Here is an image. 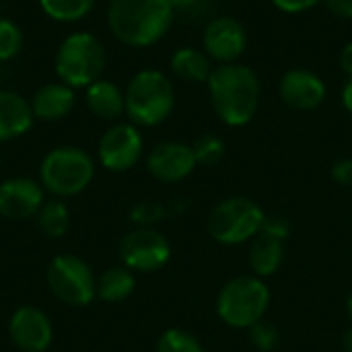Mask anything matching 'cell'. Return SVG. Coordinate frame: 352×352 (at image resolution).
I'll list each match as a JSON object with an SVG mask.
<instances>
[{"instance_id": "cell-1", "label": "cell", "mask_w": 352, "mask_h": 352, "mask_svg": "<svg viewBox=\"0 0 352 352\" xmlns=\"http://www.w3.org/2000/svg\"><path fill=\"white\" fill-rule=\"evenodd\" d=\"M175 10L167 0H109L107 27L128 47L159 43L173 25Z\"/></svg>"}, {"instance_id": "cell-2", "label": "cell", "mask_w": 352, "mask_h": 352, "mask_svg": "<svg viewBox=\"0 0 352 352\" xmlns=\"http://www.w3.org/2000/svg\"><path fill=\"white\" fill-rule=\"evenodd\" d=\"M214 113L227 126L239 128L254 120L260 105V78L245 64H219L208 78Z\"/></svg>"}, {"instance_id": "cell-3", "label": "cell", "mask_w": 352, "mask_h": 352, "mask_svg": "<svg viewBox=\"0 0 352 352\" xmlns=\"http://www.w3.org/2000/svg\"><path fill=\"white\" fill-rule=\"evenodd\" d=\"M126 116L138 128L163 124L175 107V89L161 70L146 68L136 72L124 89Z\"/></svg>"}, {"instance_id": "cell-4", "label": "cell", "mask_w": 352, "mask_h": 352, "mask_svg": "<svg viewBox=\"0 0 352 352\" xmlns=\"http://www.w3.org/2000/svg\"><path fill=\"white\" fill-rule=\"evenodd\" d=\"M107 64L105 45L91 31H74L62 39L54 58V70L60 82L87 89L101 78Z\"/></svg>"}, {"instance_id": "cell-5", "label": "cell", "mask_w": 352, "mask_h": 352, "mask_svg": "<svg viewBox=\"0 0 352 352\" xmlns=\"http://www.w3.org/2000/svg\"><path fill=\"white\" fill-rule=\"evenodd\" d=\"M95 177L93 157L78 146L52 148L39 165V184L56 198H72L85 192Z\"/></svg>"}, {"instance_id": "cell-6", "label": "cell", "mask_w": 352, "mask_h": 352, "mask_svg": "<svg viewBox=\"0 0 352 352\" xmlns=\"http://www.w3.org/2000/svg\"><path fill=\"white\" fill-rule=\"evenodd\" d=\"M270 307V289L258 276H237L229 280L217 297L219 318L239 330H250L262 322Z\"/></svg>"}, {"instance_id": "cell-7", "label": "cell", "mask_w": 352, "mask_h": 352, "mask_svg": "<svg viewBox=\"0 0 352 352\" xmlns=\"http://www.w3.org/2000/svg\"><path fill=\"white\" fill-rule=\"evenodd\" d=\"M266 212L245 196L219 202L208 217V233L217 243L237 245L260 235Z\"/></svg>"}, {"instance_id": "cell-8", "label": "cell", "mask_w": 352, "mask_h": 352, "mask_svg": "<svg viewBox=\"0 0 352 352\" xmlns=\"http://www.w3.org/2000/svg\"><path fill=\"white\" fill-rule=\"evenodd\" d=\"M52 295L70 307H87L97 297V278L89 264L72 254L56 256L45 272Z\"/></svg>"}, {"instance_id": "cell-9", "label": "cell", "mask_w": 352, "mask_h": 352, "mask_svg": "<svg viewBox=\"0 0 352 352\" xmlns=\"http://www.w3.org/2000/svg\"><path fill=\"white\" fill-rule=\"evenodd\" d=\"M142 151L144 140L138 126L132 122H118L101 134L97 144V159L107 171L124 173L140 161Z\"/></svg>"}, {"instance_id": "cell-10", "label": "cell", "mask_w": 352, "mask_h": 352, "mask_svg": "<svg viewBox=\"0 0 352 352\" xmlns=\"http://www.w3.org/2000/svg\"><path fill=\"white\" fill-rule=\"evenodd\" d=\"M120 258L132 272H155L169 262L171 245L163 233L140 227L122 237Z\"/></svg>"}, {"instance_id": "cell-11", "label": "cell", "mask_w": 352, "mask_h": 352, "mask_svg": "<svg viewBox=\"0 0 352 352\" xmlns=\"http://www.w3.org/2000/svg\"><path fill=\"white\" fill-rule=\"evenodd\" d=\"M202 45L210 60L219 64H233L248 47V31L235 16L221 14L204 27Z\"/></svg>"}, {"instance_id": "cell-12", "label": "cell", "mask_w": 352, "mask_h": 352, "mask_svg": "<svg viewBox=\"0 0 352 352\" xmlns=\"http://www.w3.org/2000/svg\"><path fill=\"white\" fill-rule=\"evenodd\" d=\"M8 336L21 352H45L54 340V328L39 307L21 305L8 320Z\"/></svg>"}, {"instance_id": "cell-13", "label": "cell", "mask_w": 352, "mask_h": 352, "mask_svg": "<svg viewBox=\"0 0 352 352\" xmlns=\"http://www.w3.org/2000/svg\"><path fill=\"white\" fill-rule=\"evenodd\" d=\"M45 202V190L31 177H10L0 184V217L6 221H27L37 217Z\"/></svg>"}, {"instance_id": "cell-14", "label": "cell", "mask_w": 352, "mask_h": 352, "mask_svg": "<svg viewBox=\"0 0 352 352\" xmlns=\"http://www.w3.org/2000/svg\"><path fill=\"white\" fill-rule=\"evenodd\" d=\"M196 165L198 163H196L192 146L177 142V140L159 142L146 157V167L151 175L165 184L184 182L188 175H192Z\"/></svg>"}, {"instance_id": "cell-15", "label": "cell", "mask_w": 352, "mask_h": 352, "mask_svg": "<svg viewBox=\"0 0 352 352\" xmlns=\"http://www.w3.org/2000/svg\"><path fill=\"white\" fill-rule=\"evenodd\" d=\"M278 93L289 107L297 111H311L324 103L328 87L320 74L305 68H293L283 74Z\"/></svg>"}, {"instance_id": "cell-16", "label": "cell", "mask_w": 352, "mask_h": 352, "mask_svg": "<svg viewBox=\"0 0 352 352\" xmlns=\"http://www.w3.org/2000/svg\"><path fill=\"white\" fill-rule=\"evenodd\" d=\"M31 101L16 91L0 89V142L25 136L33 128Z\"/></svg>"}, {"instance_id": "cell-17", "label": "cell", "mask_w": 352, "mask_h": 352, "mask_svg": "<svg viewBox=\"0 0 352 352\" xmlns=\"http://www.w3.org/2000/svg\"><path fill=\"white\" fill-rule=\"evenodd\" d=\"M76 105V91L64 82H47L39 87L31 97V109L35 120L58 122L70 116Z\"/></svg>"}, {"instance_id": "cell-18", "label": "cell", "mask_w": 352, "mask_h": 352, "mask_svg": "<svg viewBox=\"0 0 352 352\" xmlns=\"http://www.w3.org/2000/svg\"><path fill=\"white\" fill-rule=\"evenodd\" d=\"M85 105L99 120H118L126 113V97L124 91L105 78L95 80L85 89Z\"/></svg>"}, {"instance_id": "cell-19", "label": "cell", "mask_w": 352, "mask_h": 352, "mask_svg": "<svg viewBox=\"0 0 352 352\" xmlns=\"http://www.w3.org/2000/svg\"><path fill=\"white\" fill-rule=\"evenodd\" d=\"M169 68L171 72L186 82H208L210 72H212V64L210 58L206 56L204 50L198 47H177L171 58H169Z\"/></svg>"}, {"instance_id": "cell-20", "label": "cell", "mask_w": 352, "mask_h": 352, "mask_svg": "<svg viewBox=\"0 0 352 352\" xmlns=\"http://www.w3.org/2000/svg\"><path fill=\"white\" fill-rule=\"evenodd\" d=\"M285 262V241L272 239L268 235H256L250 248V266L258 278L272 276L280 270Z\"/></svg>"}, {"instance_id": "cell-21", "label": "cell", "mask_w": 352, "mask_h": 352, "mask_svg": "<svg viewBox=\"0 0 352 352\" xmlns=\"http://www.w3.org/2000/svg\"><path fill=\"white\" fill-rule=\"evenodd\" d=\"M136 278L126 266L109 268L97 278V297L105 303H120L134 293Z\"/></svg>"}, {"instance_id": "cell-22", "label": "cell", "mask_w": 352, "mask_h": 352, "mask_svg": "<svg viewBox=\"0 0 352 352\" xmlns=\"http://www.w3.org/2000/svg\"><path fill=\"white\" fill-rule=\"evenodd\" d=\"M37 227L45 237H52V239L64 237V233L70 227V210H68V206L60 198L43 202V206L37 212Z\"/></svg>"}, {"instance_id": "cell-23", "label": "cell", "mask_w": 352, "mask_h": 352, "mask_svg": "<svg viewBox=\"0 0 352 352\" xmlns=\"http://www.w3.org/2000/svg\"><path fill=\"white\" fill-rule=\"evenodd\" d=\"M43 14L56 23H78L91 14L95 0H37Z\"/></svg>"}, {"instance_id": "cell-24", "label": "cell", "mask_w": 352, "mask_h": 352, "mask_svg": "<svg viewBox=\"0 0 352 352\" xmlns=\"http://www.w3.org/2000/svg\"><path fill=\"white\" fill-rule=\"evenodd\" d=\"M25 45L23 29L8 16L0 14V64L14 60Z\"/></svg>"}, {"instance_id": "cell-25", "label": "cell", "mask_w": 352, "mask_h": 352, "mask_svg": "<svg viewBox=\"0 0 352 352\" xmlns=\"http://www.w3.org/2000/svg\"><path fill=\"white\" fill-rule=\"evenodd\" d=\"M157 352H206L200 340L179 328H171L163 332V336L157 342Z\"/></svg>"}, {"instance_id": "cell-26", "label": "cell", "mask_w": 352, "mask_h": 352, "mask_svg": "<svg viewBox=\"0 0 352 352\" xmlns=\"http://www.w3.org/2000/svg\"><path fill=\"white\" fill-rule=\"evenodd\" d=\"M192 151H194L198 165L212 167V165L221 163V159L225 157V142L214 134H204L192 144Z\"/></svg>"}, {"instance_id": "cell-27", "label": "cell", "mask_w": 352, "mask_h": 352, "mask_svg": "<svg viewBox=\"0 0 352 352\" xmlns=\"http://www.w3.org/2000/svg\"><path fill=\"white\" fill-rule=\"evenodd\" d=\"M248 336H250V342L262 352H272L278 342H280V332L274 324L262 320L258 324H254L250 330H248Z\"/></svg>"}, {"instance_id": "cell-28", "label": "cell", "mask_w": 352, "mask_h": 352, "mask_svg": "<svg viewBox=\"0 0 352 352\" xmlns=\"http://www.w3.org/2000/svg\"><path fill=\"white\" fill-rule=\"evenodd\" d=\"M167 210L163 204H157V202H140L136 206H132L130 210V219L132 223L140 225L142 229H151L153 225L161 223L165 219Z\"/></svg>"}, {"instance_id": "cell-29", "label": "cell", "mask_w": 352, "mask_h": 352, "mask_svg": "<svg viewBox=\"0 0 352 352\" xmlns=\"http://www.w3.org/2000/svg\"><path fill=\"white\" fill-rule=\"evenodd\" d=\"M260 233H262V235H268V237H272V239L285 241V239L291 235V225H289V221H287L285 217H280V214H266Z\"/></svg>"}, {"instance_id": "cell-30", "label": "cell", "mask_w": 352, "mask_h": 352, "mask_svg": "<svg viewBox=\"0 0 352 352\" xmlns=\"http://www.w3.org/2000/svg\"><path fill=\"white\" fill-rule=\"evenodd\" d=\"M278 10L287 12V14H297V12H305L311 10L314 6H318L322 0H270Z\"/></svg>"}, {"instance_id": "cell-31", "label": "cell", "mask_w": 352, "mask_h": 352, "mask_svg": "<svg viewBox=\"0 0 352 352\" xmlns=\"http://www.w3.org/2000/svg\"><path fill=\"white\" fill-rule=\"evenodd\" d=\"M332 179L340 186H351L352 184V159H340L332 165L330 171Z\"/></svg>"}, {"instance_id": "cell-32", "label": "cell", "mask_w": 352, "mask_h": 352, "mask_svg": "<svg viewBox=\"0 0 352 352\" xmlns=\"http://www.w3.org/2000/svg\"><path fill=\"white\" fill-rule=\"evenodd\" d=\"M322 2L338 19H346V21L352 19V0H322Z\"/></svg>"}, {"instance_id": "cell-33", "label": "cell", "mask_w": 352, "mask_h": 352, "mask_svg": "<svg viewBox=\"0 0 352 352\" xmlns=\"http://www.w3.org/2000/svg\"><path fill=\"white\" fill-rule=\"evenodd\" d=\"M340 68L344 74H349V78H352V41L340 50Z\"/></svg>"}, {"instance_id": "cell-34", "label": "cell", "mask_w": 352, "mask_h": 352, "mask_svg": "<svg viewBox=\"0 0 352 352\" xmlns=\"http://www.w3.org/2000/svg\"><path fill=\"white\" fill-rule=\"evenodd\" d=\"M342 105L349 113H352V78H349L342 87Z\"/></svg>"}, {"instance_id": "cell-35", "label": "cell", "mask_w": 352, "mask_h": 352, "mask_svg": "<svg viewBox=\"0 0 352 352\" xmlns=\"http://www.w3.org/2000/svg\"><path fill=\"white\" fill-rule=\"evenodd\" d=\"M167 2L171 4V8H173V10H184V8L194 6L198 0H167Z\"/></svg>"}, {"instance_id": "cell-36", "label": "cell", "mask_w": 352, "mask_h": 352, "mask_svg": "<svg viewBox=\"0 0 352 352\" xmlns=\"http://www.w3.org/2000/svg\"><path fill=\"white\" fill-rule=\"evenodd\" d=\"M342 346H344V351L352 352V328L351 330H346L344 332V338H342Z\"/></svg>"}, {"instance_id": "cell-37", "label": "cell", "mask_w": 352, "mask_h": 352, "mask_svg": "<svg viewBox=\"0 0 352 352\" xmlns=\"http://www.w3.org/2000/svg\"><path fill=\"white\" fill-rule=\"evenodd\" d=\"M346 314H349V318H351L352 322V295L349 297V301H346Z\"/></svg>"}]
</instances>
